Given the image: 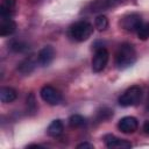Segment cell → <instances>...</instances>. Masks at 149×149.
<instances>
[{
  "label": "cell",
  "mask_w": 149,
  "mask_h": 149,
  "mask_svg": "<svg viewBox=\"0 0 149 149\" xmlns=\"http://www.w3.org/2000/svg\"><path fill=\"white\" fill-rule=\"evenodd\" d=\"M40 94H41V98H42L47 104L52 105V106L58 105V104L62 101V94H61L55 87H52V86H50V85L43 86L42 90H41V92H40Z\"/></svg>",
  "instance_id": "5"
},
{
  "label": "cell",
  "mask_w": 149,
  "mask_h": 149,
  "mask_svg": "<svg viewBox=\"0 0 149 149\" xmlns=\"http://www.w3.org/2000/svg\"><path fill=\"white\" fill-rule=\"evenodd\" d=\"M137 36L142 41H146L149 37V22H146V23L141 24V27L137 30Z\"/></svg>",
  "instance_id": "18"
},
{
  "label": "cell",
  "mask_w": 149,
  "mask_h": 149,
  "mask_svg": "<svg viewBox=\"0 0 149 149\" xmlns=\"http://www.w3.org/2000/svg\"><path fill=\"white\" fill-rule=\"evenodd\" d=\"M136 59V52L134 47L130 43H123L120 45L116 52V65L119 69H126L130 66Z\"/></svg>",
  "instance_id": "1"
},
{
  "label": "cell",
  "mask_w": 149,
  "mask_h": 149,
  "mask_svg": "<svg viewBox=\"0 0 149 149\" xmlns=\"http://www.w3.org/2000/svg\"><path fill=\"white\" fill-rule=\"evenodd\" d=\"M63 129H64V126H63V122L59 120V119H56L54 120L49 126H48V129H47V133L50 135V136H58L63 133Z\"/></svg>",
  "instance_id": "14"
},
{
  "label": "cell",
  "mask_w": 149,
  "mask_h": 149,
  "mask_svg": "<svg viewBox=\"0 0 149 149\" xmlns=\"http://www.w3.org/2000/svg\"><path fill=\"white\" fill-rule=\"evenodd\" d=\"M104 142L108 148H130L132 144L127 141L120 140L112 134H107L104 137Z\"/></svg>",
  "instance_id": "10"
},
{
  "label": "cell",
  "mask_w": 149,
  "mask_h": 149,
  "mask_svg": "<svg viewBox=\"0 0 149 149\" xmlns=\"http://www.w3.org/2000/svg\"><path fill=\"white\" fill-rule=\"evenodd\" d=\"M93 33V26L87 21H78L70 28V36L78 42L86 41Z\"/></svg>",
  "instance_id": "2"
},
{
  "label": "cell",
  "mask_w": 149,
  "mask_h": 149,
  "mask_svg": "<svg viewBox=\"0 0 149 149\" xmlns=\"http://www.w3.org/2000/svg\"><path fill=\"white\" fill-rule=\"evenodd\" d=\"M10 49L15 52H23L28 49V45L22 41H14L10 44Z\"/></svg>",
  "instance_id": "19"
},
{
  "label": "cell",
  "mask_w": 149,
  "mask_h": 149,
  "mask_svg": "<svg viewBox=\"0 0 149 149\" xmlns=\"http://www.w3.org/2000/svg\"><path fill=\"white\" fill-rule=\"evenodd\" d=\"M141 24H142L141 15H139L136 13L128 14V15L123 16L121 20V26L127 31H137L139 28L141 27Z\"/></svg>",
  "instance_id": "6"
},
{
  "label": "cell",
  "mask_w": 149,
  "mask_h": 149,
  "mask_svg": "<svg viewBox=\"0 0 149 149\" xmlns=\"http://www.w3.org/2000/svg\"><path fill=\"white\" fill-rule=\"evenodd\" d=\"M37 63H38L37 57H35L34 55L28 56V57H26L22 62L19 63V65H17V71H19L20 73H22V74H29V73H31V72L34 71V69H35V66H36Z\"/></svg>",
  "instance_id": "9"
},
{
  "label": "cell",
  "mask_w": 149,
  "mask_h": 149,
  "mask_svg": "<svg viewBox=\"0 0 149 149\" xmlns=\"http://www.w3.org/2000/svg\"><path fill=\"white\" fill-rule=\"evenodd\" d=\"M142 97V90L140 86L134 85L130 86L129 88H127L125 91V93L119 98V104L123 107H128V106H133L136 105Z\"/></svg>",
  "instance_id": "3"
},
{
  "label": "cell",
  "mask_w": 149,
  "mask_h": 149,
  "mask_svg": "<svg viewBox=\"0 0 149 149\" xmlns=\"http://www.w3.org/2000/svg\"><path fill=\"white\" fill-rule=\"evenodd\" d=\"M137 126H139V122L134 116H125L118 123L119 129L125 134L134 133L137 129Z\"/></svg>",
  "instance_id": "7"
},
{
  "label": "cell",
  "mask_w": 149,
  "mask_h": 149,
  "mask_svg": "<svg viewBox=\"0 0 149 149\" xmlns=\"http://www.w3.org/2000/svg\"><path fill=\"white\" fill-rule=\"evenodd\" d=\"M16 29V23L12 19H1L0 23V35L1 36H8L13 34Z\"/></svg>",
  "instance_id": "11"
},
{
  "label": "cell",
  "mask_w": 149,
  "mask_h": 149,
  "mask_svg": "<svg viewBox=\"0 0 149 149\" xmlns=\"http://www.w3.org/2000/svg\"><path fill=\"white\" fill-rule=\"evenodd\" d=\"M119 1H121V0H114V2H115V3H118Z\"/></svg>",
  "instance_id": "24"
},
{
  "label": "cell",
  "mask_w": 149,
  "mask_h": 149,
  "mask_svg": "<svg viewBox=\"0 0 149 149\" xmlns=\"http://www.w3.org/2000/svg\"><path fill=\"white\" fill-rule=\"evenodd\" d=\"M55 57V50L51 45H45L42 48L37 55V61L41 66H48Z\"/></svg>",
  "instance_id": "8"
},
{
  "label": "cell",
  "mask_w": 149,
  "mask_h": 149,
  "mask_svg": "<svg viewBox=\"0 0 149 149\" xmlns=\"http://www.w3.org/2000/svg\"><path fill=\"white\" fill-rule=\"evenodd\" d=\"M28 148H42V146H40V144H29Z\"/></svg>",
  "instance_id": "23"
},
{
  "label": "cell",
  "mask_w": 149,
  "mask_h": 149,
  "mask_svg": "<svg viewBox=\"0 0 149 149\" xmlns=\"http://www.w3.org/2000/svg\"><path fill=\"white\" fill-rule=\"evenodd\" d=\"M16 0H3L0 6V16L1 19H10L13 9L15 7Z\"/></svg>",
  "instance_id": "12"
},
{
  "label": "cell",
  "mask_w": 149,
  "mask_h": 149,
  "mask_svg": "<svg viewBox=\"0 0 149 149\" xmlns=\"http://www.w3.org/2000/svg\"><path fill=\"white\" fill-rule=\"evenodd\" d=\"M69 123L72 126V127H81L86 123V120L84 116L79 115V114H73L70 116L69 119Z\"/></svg>",
  "instance_id": "16"
},
{
  "label": "cell",
  "mask_w": 149,
  "mask_h": 149,
  "mask_svg": "<svg viewBox=\"0 0 149 149\" xmlns=\"http://www.w3.org/2000/svg\"><path fill=\"white\" fill-rule=\"evenodd\" d=\"M94 26H95V28H97L99 31H104V30H106L107 27H108V19H107L105 15H99V16L95 17Z\"/></svg>",
  "instance_id": "15"
},
{
  "label": "cell",
  "mask_w": 149,
  "mask_h": 149,
  "mask_svg": "<svg viewBox=\"0 0 149 149\" xmlns=\"http://www.w3.org/2000/svg\"><path fill=\"white\" fill-rule=\"evenodd\" d=\"M111 116H113V111L107 108V107H102L101 109H99L97 112V118L98 120L100 121H104V120H108Z\"/></svg>",
  "instance_id": "17"
},
{
  "label": "cell",
  "mask_w": 149,
  "mask_h": 149,
  "mask_svg": "<svg viewBox=\"0 0 149 149\" xmlns=\"http://www.w3.org/2000/svg\"><path fill=\"white\" fill-rule=\"evenodd\" d=\"M16 99V91L12 87H1L0 88V100L1 102H12Z\"/></svg>",
  "instance_id": "13"
},
{
  "label": "cell",
  "mask_w": 149,
  "mask_h": 149,
  "mask_svg": "<svg viewBox=\"0 0 149 149\" xmlns=\"http://www.w3.org/2000/svg\"><path fill=\"white\" fill-rule=\"evenodd\" d=\"M143 130H144L146 134L149 135V121H146V122H144V125H143Z\"/></svg>",
  "instance_id": "22"
},
{
  "label": "cell",
  "mask_w": 149,
  "mask_h": 149,
  "mask_svg": "<svg viewBox=\"0 0 149 149\" xmlns=\"http://www.w3.org/2000/svg\"><path fill=\"white\" fill-rule=\"evenodd\" d=\"M27 106H28V111L31 112V114H34L37 109V106H36V101H35V97L33 93H30L27 98Z\"/></svg>",
  "instance_id": "20"
},
{
  "label": "cell",
  "mask_w": 149,
  "mask_h": 149,
  "mask_svg": "<svg viewBox=\"0 0 149 149\" xmlns=\"http://www.w3.org/2000/svg\"><path fill=\"white\" fill-rule=\"evenodd\" d=\"M108 56L109 55H108V51L106 50V48H104V47L98 48L95 50V54H94L93 59H92V70L94 72L102 71L107 65Z\"/></svg>",
  "instance_id": "4"
},
{
  "label": "cell",
  "mask_w": 149,
  "mask_h": 149,
  "mask_svg": "<svg viewBox=\"0 0 149 149\" xmlns=\"http://www.w3.org/2000/svg\"><path fill=\"white\" fill-rule=\"evenodd\" d=\"M77 148H78V149H83V148H84V149H93V144L87 143V142H84V143L78 144Z\"/></svg>",
  "instance_id": "21"
}]
</instances>
